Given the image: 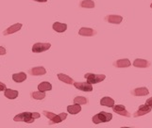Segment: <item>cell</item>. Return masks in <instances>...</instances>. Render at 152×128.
<instances>
[{
	"instance_id": "83f0119b",
	"label": "cell",
	"mask_w": 152,
	"mask_h": 128,
	"mask_svg": "<svg viewBox=\"0 0 152 128\" xmlns=\"http://www.w3.org/2000/svg\"><path fill=\"white\" fill-rule=\"evenodd\" d=\"M6 89H7L6 85H5L4 83H2V82H0V92H3V90H5Z\"/></svg>"
},
{
	"instance_id": "8992f818",
	"label": "cell",
	"mask_w": 152,
	"mask_h": 128,
	"mask_svg": "<svg viewBox=\"0 0 152 128\" xmlns=\"http://www.w3.org/2000/svg\"><path fill=\"white\" fill-rule=\"evenodd\" d=\"M151 106L148 105H140L139 106V108L137 111H135L134 112V114H133V117H135V118H137V117H140V116H144L145 114H148L149 113V112L151 111Z\"/></svg>"
},
{
	"instance_id": "52a82bcc",
	"label": "cell",
	"mask_w": 152,
	"mask_h": 128,
	"mask_svg": "<svg viewBox=\"0 0 152 128\" xmlns=\"http://www.w3.org/2000/svg\"><path fill=\"white\" fill-rule=\"evenodd\" d=\"M112 108L115 113H117L123 117H130V113L126 109L125 105H114Z\"/></svg>"
},
{
	"instance_id": "44dd1931",
	"label": "cell",
	"mask_w": 152,
	"mask_h": 128,
	"mask_svg": "<svg viewBox=\"0 0 152 128\" xmlns=\"http://www.w3.org/2000/svg\"><path fill=\"white\" fill-rule=\"evenodd\" d=\"M58 78H59L61 81L64 82L66 84H69V85H72V84L75 83L74 80H73V78L66 76V74H64V73H59V74H58Z\"/></svg>"
},
{
	"instance_id": "4316f807",
	"label": "cell",
	"mask_w": 152,
	"mask_h": 128,
	"mask_svg": "<svg viewBox=\"0 0 152 128\" xmlns=\"http://www.w3.org/2000/svg\"><path fill=\"white\" fill-rule=\"evenodd\" d=\"M6 49H5L4 47L2 46H0V56H2V55H6Z\"/></svg>"
},
{
	"instance_id": "7402d4cb",
	"label": "cell",
	"mask_w": 152,
	"mask_h": 128,
	"mask_svg": "<svg viewBox=\"0 0 152 128\" xmlns=\"http://www.w3.org/2000/svg\"><path fill=\"white\" fill-rule=\"evenodd\" d=\"M38 89L40 92H48V90L52 89V85L49 82H42L38 85Z\"/></svg>"
},
{
	"instance_id": "f1b7e54d",
	"label": "cell",
	"mask_w": 152,
	"mask_h": 128,
	"mask_svg": "<svg viewBox=\"0 0 152 128\" xmlns=\"http://www.w3.org/2000/svg\"><path fill=\"white\" fill-rule=\"evenodd\" d=\"M145 104L148 105H149V106H151V108H152V97H150V98H148V100H146Z\"/></svg>"
},
{
	"instance_id": "4dcf8cb0",
	"label": "cell",
	"mask_w": 152,
	"mask_h": 128,
	"mask_svg": "<svg viewBox=\"0 0 152 128\" xmlns=\"http://www.w3.org/2000/svg\"><path fill=\"white\" fill-rule=\"evenodd\" d=\"M121 128H132V127H126L125 126V127H121Z\"/></svg>"
},
{
	"instance_id": "ba28073f",
	"label": "cell",
	"mask_w": 152,
	"mask_h": 128,
	"mask_svg": "<svg viewBox=\"0 0 152 128\" xmlns=\"http://www.w3.org/2000/svg\"><path fill=\"white\" fill-rule=\"evenodd\" d=\"M104 20L106 21V22L110 23V24H121L122 21H123V17L120 15H107L106 17L104 18Z\"/></svg>"
},
{
	"instance_id": "f546056e",
	"label": "cell",
	"mask_w": 152,
	"mask_h": 128,
	"mask_svg": "<svg viewBox=\"0 0 152 128\" xmlns=\"http://www.w3.org/2000/svg\"><path fill=\"white\" fill-rule=\"evenodd\" d=\"M34 1H36V2H39V3H45L48 0H34Z\"/></svg>"
},
{
	"instance_id": "cb8c5ba5",
	"label": "cell",
	"mask_w": 152,
	"mask_h": 128,
	"mask_svg": "<svg viewBox=\"0 0 152 128\" xmlns=\"http://www.w3.org/2000/svg\"><path fill=\"white\" fill-rule=\"evenodd\" d=\"M74 104L77 105H87L88 104V99L83 96H77L74 98Z\"/></svg>"
},
{
	"instance_id": "ffe728a7",
	"label": "cell",
	"mask_w": 152,
	"mask_h": 128,
	"mask_svg": "<svg viewBox=\"0 0 152 128\" xmlns=\"http://www.w3.org/2000/svg\"><path fill=\"white\" fill-rule=\"evenodd\" d=\"M4 95L6 96L8 99H15L18 97V92L17 90H13V89H5V92Z\"/></svg>"
},
{
	"instance_id": "5bb4252c",
	"label": "cell",
	"mask_w": 152,
	"mask_h": 128,
	"mask_svg": "<svg viewBox=\"0 0 152 128\" xmlns=\"http://www.w3.org/2000/svg\"><path fill=\"white\" fill-rule=\"evenodd\" d=\"M113 65L117 68H127L132 65V63H130L129 60H128V58H122V60H118L115 61Z\"/></svg>"
},
{
	"instance_id": "7a4b0ae2",
	"label": "cell",
	"mask_w": 152,
	"mask_h": 128,
	"mask_svg": "<svg viewBox=\"0 0 152 128\" xmlns=\"http://www.w3.org/2000/svg\"><path fill=\"white\" fill-rule=\"evenodd\" d=\"M113 119V114L108 113V112L101 111L98 114L93 117V122L95 124H99L102 122H108Z\"/></svg>"
},
{
	"instance_id": "7c38bea8",
	"label": "cell",
	"mask_w": 152,
	"mask_h": 128,
	"mask_svg": "<svg viewBox=\"0 0 152 128\" xmlns=\"http://www.w3.org/2000/svg\"><path fill=\"white\" fill-rule=\"evenodd\" d=\"M148 93H149V90H148V88H145V87L136 88L132 92V94L133 96H145V95H148Z\"/></svg>"
},
{
	"instance_id": "484cf974",
	"label": "cell",
	"mask_w": 152,
	"mask_h": 128,
	"mask_svg": "<svg viewBox=\"0 0 152 128\" xmlns=\"http://www.w3.org/2000/svg\"><path fill=\"white\" fill-rule=\"evenodd\" d=\"M44 115L45 116V117H48V118L49 119V120H52L54 118V117L56 116V114H54V113H52V112H49V111H46V110H45L44 112Z\"/></svg>"
},
{
	"instance_id": "5b68a950",
	"label": "cell",
	"mask_w": 152,
	"mask_h": 128,
	"mask_svg": "<svg viewBox=\"0 0 152 128\" xmlns=\"http://www.w3.org/2000/svg\"><path fill=\"white\" fill-rule=\"evenodd\" d=\"M74 86L76 89L82 90V92H93V85L88 82H75Z\"/></svg>"
},
{
	"instance_id": "ac0fdd59",
	"label": "cell",
	"mask_w": 152,
	"mask_h": 128,
	"mask_svg": "<svg viewBox=\"0 0 152 128\" xmlns=\"http://www.w3.org/2000/svg\"><path fill=\"white\" fill-rule=\"evenodd\" d=\"M100 105L104 106H108V108H113L114 105V100L111 97L106 96V97H103L100 100Z\"/></svg>"
},
{
	"instance_id": "1f68e13d",
	"label": "cell",
	"mask_w": 152,
	"mask_h": 128,
	"mask_svg": "<svg viewBox=\"0 0 152 128\" xmlns=\"http://www.w3.org/2000/svg\"><path fill=\"white\" fill-rule=\"evenodd\" d=\"M150 8H151V9H152V3H151V4H150Z\"/></svg>"
},
{
	"instance_id": "3957f363",
	"label": "cell",
	"mask_w": 152,
	"mask_h": 128,
	"mask_svg": "<svg viewBox=\"0 0 152 128\" xmlns=\"http://www.w3.org/2000/svg\"><path fill=\"white\" fill-rule=\"evenodd\" d=\"M84 77L87 79L88 83L93 85V84H97L99 82H102L106 78V76L105 74H96V73H88L84 76Z\"/></svg>"
},
{
	"instance_id": "9c48e42d",
	"label": "cell",
	"mask_w": 152,
	"mask_h": 128,
	"mask_svg": "<svg viewBox=\"0 0 152 128\" xmlns=\"http://www.w3.org/2000/svg\"><path fill=\"white\" fill-rule=\"evenodd\" d=\"M22 26H23L22 24H19V23L10 25V28H8L6 30L3 32V35L4 36H8V35H10V34H13V33H15V32L19 31L21 28H22Z\"/></svg>"
},
{
	"instance_id": "2e32d148",
	"label": "cell",
	"mask_w": 152,
	"mask_h": 128,
	"mask_svg": "<svg viewBox=\"0 0 152 128\" xmlns=\"http://www.w3.org/2000/svg\"><path fill=\"white\" fill-rule=\"evenodd\" d=\"M52 28H53L56 32H59V33H61V32H64L67 29V25L66 24H61L60 22H55L52 25Z\"/></svg>"
},
{
	"instance_id": "603a6c76",
	"label": "cell",
	"mask_w": 152,
	"mask_h": 128,
	"mask_svg": "<svg viewBox=\"0 0 152 128\" xmlns=\"http://www.w3.org/2000/svg\"><path fill=\"white\" fill-rule=\"evenodd\" d=\"M80 7L85 9H94L96 7V5L93 0H82L80 4Z\"/></svg>"
},
{
	"instance_id": "d4e9b609",
	"label": "cell",
	"mask_w": 152,
	"mask_h": 128,
	"mask_svg": "<svg viewBox=\"0 0 152 128\" xmlns=\"http://www.w3.org/2000/svg\"><path fill=\"white\" fill-rule=\"evenodd\" d=\"M31 97L35 100H43L45 97V93L43 92H40V90H38V92H33L31 93Z\"/></svg>"
},
{
	"instance_id": "8fae6325",
	"label": "cell",
	"mask_w": 152,
	"mask_h": 128,
	"mask_svg": "<svg viewBox=\"0 0 152 128\" xmlns=\"http://www.w3.org/2000/svg\"><path fill=\"white\" fill-rule=\"evenodd\" d=\"M29 73L31 76H44V74L46 73V70L45 69V67H42V66H39V67H34L32 69H30L29 70Z\"/></svg>"
},
{
	"instance_id": "d6986e66",
	"label": "cell",
	"mask_w": 152,
	"mask_h": 128,
	"mask_svg": "<svg viewBox=\"0 0 152 128\" xmlns=\"http://www.w3.org/2000/svg\"><path fill=\"white\" fill-rule=\"evenodd\" d=\"M12 79H13V81L17 82V83L24 82L25 80L27 79V74L23 72L18 73H14V74H12Z\"/></svg>"
},
{
	"instance_id": "277c9868",
	"label": "cell",
	"mask_w": 152,
	"mask_h": 128,
	"mask_svg": "<svg viewBox=\"0 0 152 128\" xmlns=\"http://www.w3.org/2000/svg\"><path fill=\"white\" fill-rule=\"evenodd\" d=\"M51 47V44L49 42H37L33 44L32 46V52L33 53H42L46 50H48Z\"/></svg>"
},
{
	"instance_id": "6da1fadb",
	"label": "cell",
	"mask_w": 152,
	"mask_h": 128,
	"mask_svg": "<svg viewBox=\"0 0 152 128\" xmlns=\"http://www.w3.org/2000/svg\"><path fill=\"white\" fill-rule=\"evenodd\" d=\"M41 115L38 112H23L16 115L13 118L14 121H25L27 124H32L35 119L40 118Z\"/></svg>"
},
{
	"instance_id": "30bf717a",
	"label": "cell",
	"mask_w": 152,
	"mask_h": 128,
	"mask_svg": "<svg viewBox=\"0 0 152 128\" xmlns=\"http://www.w3.org/2000/svg\"><path fill=\"white\" fill-rule=\"evenodd\" d=\"M78 34L80 36H84V37H92L96 34V31L93 28H81L80 29V31H78Z\"/></svg>"
},
{
	"instance_id": "9a60e30c",
	"label": "cell",
	"mask_w": 152,
	"mask_h": 128,
	"mask_svg": "<svg viewBox=\"0 0 152 128\" xmlns=\"http://www.w3.org/2000/svg\"><path fill=\"white\" fill-rule=\"evenodd\" d=\"M133 66L137 68H148L150 66V62L148 60H142V58H137L133 62Z\"/></svg>"
},
{
	"instance_id": "e0dca14e",
	"label": "cell",
	"mask_w": 152,
	"mask_h": 128,
	"mask_svg": "<svg viewBox=\"0 0 152 128\" xmlns=\"http://www.w3.org/2000/svg\"><path fill=\"white\" fill-rule=\"evenodd\" d=\"M67 111L69 112L70 114L75 115V114L80 113V112L81 111V106H80V105H77V104H74L72 105H68L67 106Z\"/></svg>"
},
{
	"instance_id": "4fadbf2b",
	"label": "cell",
	"mask_w": 152,
	"mask_h": 128,
	"mask_svg": "<svg viewBox=\"0 0 152 128\" xmlns=\"http://www.w3.org/2000/svg\"><path fill=\"white\" fill-rule=\"evenodd\" d=\"M67 118V113H62L59 114V115H56L55 117L52 120H49V124H60L62 121H64Z\"/></svg>"
}]
</instances>
